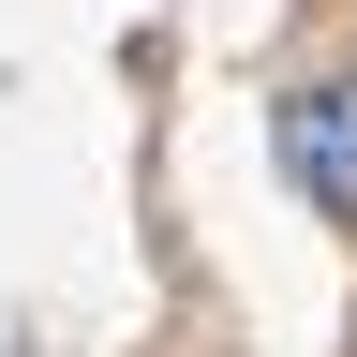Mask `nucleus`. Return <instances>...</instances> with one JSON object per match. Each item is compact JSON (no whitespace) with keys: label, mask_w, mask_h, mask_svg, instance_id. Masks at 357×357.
I'll list each match as a JSON object with an SVG mask.
<instances>
[{"label":"nucleus","mask_w":357,"mask_h":357,"mask_svg":"<svg viewBox=\"0 0 357 357\" xmlns=\"http://www.w3.org/2000/svg\"><path fill=\"white\" fill-rule=\"evenodd\" d=\"M283 178L328 223H357V89H298L283 105Z\"/></svg>","instance_id":"obj_1"}]
</instances>
